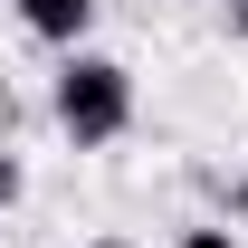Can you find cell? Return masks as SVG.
Masks as SVG:
<instances>
[{"instance_id": "3", "label": "cell", "mask_w": 248, "mask_h": 248, "mask_svg": "<svg viewBox=\"0 0 248 248\" xmlns=\"http://www.w3.org/2000/svg\"><path fill=\"white\" fill-rule=\"evenodd\" d=\"M172 248H239V229H229V219H191Z\"/></svg>"}, {"instance_id": "6", "label": "cell", "mask_w": 248, "mask_h": 248, "mask_svg": "<svg viewBox=\"0 0 248 248\" xmlns=\"http://www.w3.org/2000/svg\"><path fill=\"white\" fill-rule=\"evenodd\" d=\"M86 248H124V239H86Z\"/></svg>"}, {"instance_id": "1", "label": "cell", "mask_w": 248, "mask_h": 248, "mask_svg": "<svg viewBox=\"0 0 248 248\" xmlns=\"http://www.w3.org/2000/svg\"><path fill=\"white\" fill-rule=\"evenodd\" d=\"M48 115H58V134L77 143V153L115 143L124 124H134V67H124V58H95V48H67L58 86H48Z\"/></svg>"}, {"instance_id": "2", "label": "cell", "mask_w": 248, "mask_h": 248, "mask_svg": "<svg viewBox=\"0 0 248 248\" xmlns=\"http://www.w3.org/2000/svg\"><path fill=\"white\" fill-rule=\"evenodd\" d=\"M10 10H19V29L48 38V48H86V29H95V0H10Z\"/></svg>"}, {"instance_id": "5", "label": "cell", "mask_w": 248, "mask_h": 248, "mask_svg": "<svg viewBox=\"0 0 248 248\" xmlns=\"http://www.w3.org/2000/svg\"><path fill=\"white\" fill-rule=\"evenodd\" d=\"M229 38H239V48H248V0H229Z\"/></svg>"}, {"instance_id": "4", "label": "cell", "mask_w": 248, "mask_h": 248, "mask_svg": "<svg viewBox=\"0 0 248 248\" xmlns=\"http://www.w3.org/2000/svg\"><path fill=\"white\" fill-rule=\"evenodd\" d=\"M19 191H29V172H19V153L0 143V210H19Z\"/></svg>"}]
</instances>
